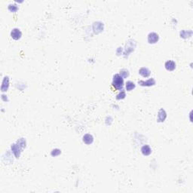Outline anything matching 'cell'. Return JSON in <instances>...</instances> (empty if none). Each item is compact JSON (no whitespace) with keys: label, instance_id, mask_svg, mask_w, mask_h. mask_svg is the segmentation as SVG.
Masks as SVG:
<instances>
[{"label":"cell","instance_id":"cell-1","mask_svg":"<svg viewBox=\"0 0 193 193\" xmlns=\"http://www.w3.org/2000/svg\"><path fill=\"white\" fill-rule=\"evenodd\" d=\"M124 85V81L122 77L119 74H116L114 76L113 81H112V85L118 90L122 89Z\"/></svg>","mask_w":193,"mask_h":193},{"label":"cell","instance_id":"cell-2","mask_svg":"<svg viewBox=\"0 0 193 193\" xmlns=\"http://www.w3.org/2000/svg\"><path fill=\"white\" fill-rule=\"evenodd\" d=\"M158 40V34H156L155 32H151V33L149 34V36H148V41H149V43L153 44V43L157 42Z\"/></svg>","mask_w":193,"mask_h":193},{"label":"cell","instance_id":"cell-3","mask_svg":"<svg viewBox=\"0 0 193 193\" xmlns=\"http://www.w3.org/2000/svg\"><path fill=\"white\" fill-rule=\"evenodd\" d=\"M138 83L141 86H152V85H154L155 84V81L154 80V78H149V80H147L146 82H144V81H139Z\"/></svg>","mask_w":193,"mask_h":193},{"label":"cell","instance_id":"cell-4","mask_svg":"<svg viewBox=\"0 0 193 193\" xmlns=\"http://www.w3.org/2000/svg\"><path fill=\"white\" fill-rule=\"evenodd\" d=\"M11 37L13 38L14 39H15V40H17V39H19L21 37V32L20 31L19 29H14L13 30L11 31Z\"/></svg>","mask_w":193,"mask_h":193},{"label":"cell","instance_id":"cell-5","mask_svg":"<svg viewBox=\"0 0 193 193\" xmlns=\"http://www.w3.org/2000/svg\"><path fill=\"white\" fill-rule=\"evenodd\" d=\"M165 68L168 71H173L176 68V63L172 61H168L165 63Z\"/></svg>","mask_w":193,"mask_h":193},{"label":"cell","instance_id":"cell-6","mask_svg":"<svg viewBox=\"0 0 193 193\" xmlns=\"http://www.w3.org/2000/svg\"><path fill=\"white\" fill-rule=\"evenodd\" d=\"M139 74L143 76V77H145L147 78L148 76H149V75H150V71L149 70H148L147 68L146 67H143V68H141L139 71Z\"/></svg>","mask_w":193,"mask_h":193},{"label":"cell","instance_id":"cell-7","mask_svg":"<svg viewBox=\"0 0 193 193\" xmlns=\"http://www.w3.org/2000/svg\"><path fill=\"white\" fill-rule=\"evenodd\" d=\"M141 151H142V153L144 155H149L151 154V152H152L151 148L149 147L148 145H145V146L142 147Z\"/></svg>","mask_w":193,"mask_h":193},{"label":"cell","instance_id":"cell-8","mask_svg":"<svg viewBox=\"0 0 193 193\" xmlns=\"http://www.w3.org/2000/svg\"><path fill=\"white\" fill-rule=\"evenodd\" d=\"M93 140V137L91 135V134H85V136L83 137V141L85 142L86 144H91L92 143Z\"/></svg>","mask_w":193,"mask_h":193},{"label":"cell","instance_id":"cell-9","mask_svg":"<svg viewBox=\"0 0 193 193\" xmlns=\"http://www.w3.org/2000/svg\"><path fill=\"white\" fill-rule=\"evenodd\" d=\"M158 118V122H164V119L166 118V112L164 109H161L159 111Z\"/></svg>","mask_w":193,"mask_h":193},{"label":"cell","instance_id":"cell-10","mask_svg":"<svg viewBox=\"0 0 193 193\" xmlns=\"http://www.w3.org/2000/svg\"><path fill=\"white\" fill-rule=\"evenodd\" d=\"M134 88H135V85H134V82H132L131 81L127 82V83H126V90H127L128 91H131V90H133Z\"/></svg>","mask_w":193,"mask_h":193},{"label":"cell","instance_id":"cell-11","mask_svg":"<svg viewBox=\"0 0 193 193\" xmlns=\"http://www.w3.org/2000/svg\"><path fill=\"white\" fill-rule=\"evenodd\" d=\"M128 75H129V73H128V71L126 70H122L121 72H120V76H122V77L123 78H126L128 76Z\"/></svg>","mask_w":193,"mask_h":193},{"label":"cell","instance_id":"cell-12","mask_svg":"<svg viewBox=\"0 0 193 193\" xmlns=\"http://www.w3.org/2000/svg\"><path fill=\"white\" fill-rule=\"evenodd\" d=\"M124 97H125V93L124 92V91H122L121 94H119L117 96V99H118V100L123 99V98H124Z\"/></svg>","mask_w":193,"mask_h":193}]
</instances>
